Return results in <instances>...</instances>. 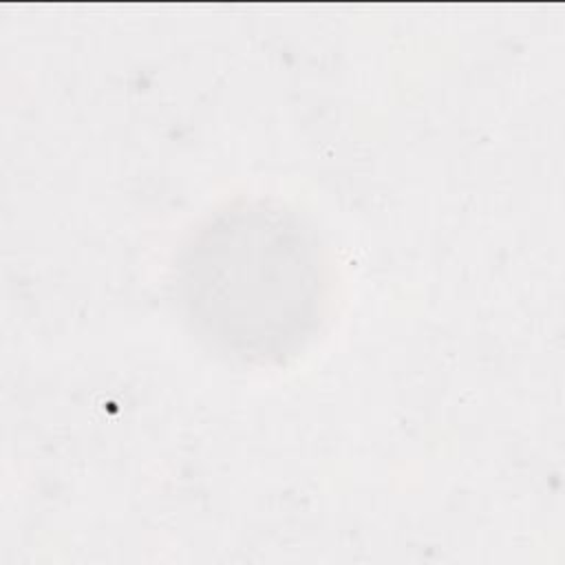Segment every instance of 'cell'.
<instances>
[{
    "instance_id": "6da1fadb",
    "label": "cell",
    "mask_w": 565,
    "mask_h": 565,
    "mask_svg": "<svg viewBox=\"0 0 565 565\" xmlns=\"http://www.w3.org/2000/svg\"><path fill=\"white\" fill-rule=\"evenodd\" d=\"M172 282L201 344L241 364H271L318 333L331 265L305 214L256 196L216 207L188 234Z\"/></svg>"
}]
</instances>
